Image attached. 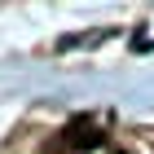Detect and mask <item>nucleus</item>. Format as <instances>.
Here are the masks:
<instances>
[{
  "label": "nucleus",
  "mask_w": 154,
  "mask_h": 154,
  "mask_svg": "<svg viewBox=\"0 0 154 154\" xmlns=\"http://www.w3.org/2000/svg\"><path fill=\"white\" fill-rule=\"evenodd\" d=\"M57 141L66 145L71 154H84V150H97V145L106 141V132L97 128L93 119H84V115H79V119H71V123L62 128V137H57Z\"/></svg>",
  "instance_id": "obj_1"
}]
</instances>
